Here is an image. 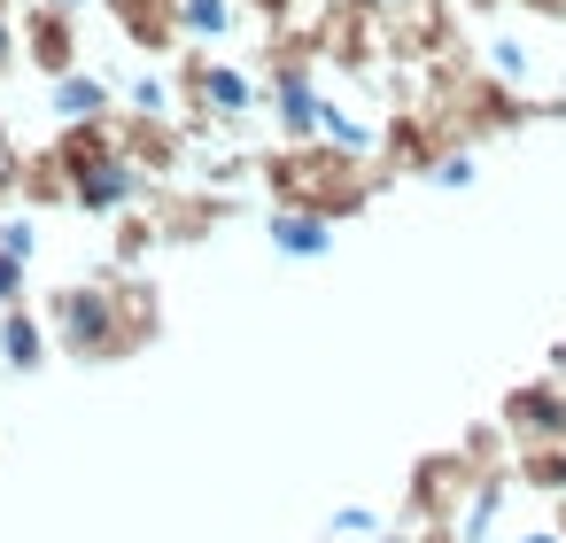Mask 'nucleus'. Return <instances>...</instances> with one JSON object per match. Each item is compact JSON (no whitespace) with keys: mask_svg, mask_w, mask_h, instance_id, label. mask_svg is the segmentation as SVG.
I'll return each instance as SVG.
<instances>
[{"mask_svg":"<svg viewBox=\"0 0 566 543\" xmlns=\"http://www.w3.org/2000/svg\"><path fill=\"white\" fill-rule=\"evenodd\" d=\"M512 17H527V24H566V0H512Z\"/></svg>","mask_w":566,"mask_h":543,"instance_id":"28","label":"nucleus"},{"mask_svg":"<svg viewBox=\"0 0 566 543\" xmlns=\"http://www.w3.org/2000/svg\"><path fill=\"white\" fill-rule=\"evenodd\" d=\"M148 210H156V226H164V249H202L210 233H226L233 218H241V195H226V187H179V179H156L148 187Z\"/></svg>","mask_w":566,"mask_h":543,"instance_id":"4","label":"nucleus"},{"mask_svg":"<svg viewBox=\"0 0 566 543\" xmlns=\"http://www.w3.org/2000/svg\"><path fill=\"white\" fill-rule=\"evenodd\" d=\"M125 109V94H117V79H102V71H63V79H48V117L55 125H86V117H117Z\"/></svg>","mask_w":566,"mask_h":543,"instance_id":"12","label":"nucleus"},{"mask_svg":"<svg viewBox=\"0 0 566 543\" xmlns=\"http://www.w3.org/2000/svg\"><path fill=\"white\" fill-rule=\"evenodd\" d=\"M164 249V226H156V210L140 202V210H117L109 218V264H125V272H140L148 257Z\"/></svg>","mask_w":566,"mask_h":543,"instance_id":"18","label":"nucleus"},{"mask_svg":"<svg viewBox=\"0 0 566 543\" xmlns=\"http://www.w3.org/2000/svg\"><path fill=\"white\" fill-rule=\"evenodd\" d=\"M473 179H481V148H473V140L442 148V156L419 171V187H434V195H458V187H473Z\"/></svg>","mask_w":566,"mask_h":543,"instance_id":"21","label":"nucleus"},{"mask_svg":"<svg viewBox=\"0 0 566 543\" xmlns=\"http://www.w3.org/2000/svg\"><path fill=\"white\" fill-rule=\"evenodd\" d=\"M0 249H9V257H24V264H40V210H24V202H0Z\"/></svg>","mask_w":566,"mask_h":543,"instance_id":"22","label":"nucleus"},{"mask_svg":"<svg viewBox=\"0 0 566 543\" xmlns=\"http://www.w3.org/2000/svg\"><path fill=\"white\" fill-rule=\"evenodd\" d=\"M48 349H55V334H48V319H40L32 303H9V311H0V373H9V380H32V373L48 365Z\"/></svg>","mask_w":566,"mask_h":543,"instance_id":"13","label":"nucleus"},{"mask_svg":"<svg viewBox=\"0 0 566 543\" xmlns=\"http://www.w3.org/2000/svg\"><path fill=\"white\" fill-rule=\"evenodd\" d=\"M241 0H179V32L187 48H233L241 40Z\"/></svg>","mask_w":566,"mask_h":543,"instance_id":"17","label":"nucleus"},{"mask_svg":"<svg viewBox=\"0 0 566 543\" xmlns=\"http://www.w3.org/2000/svg\"><path fill=\"white\" fill-rule=\"evenodd\" d=\"M256 179H264L272 202H295V210H318V218L349 226V218L373 210V195H380L396 171H388L380 156H349V148H334V140H272L264 164H256Z\"/></svg>","mask_w":566,"mask_h":543,"instance_id":"2","label":"nucleus"},{"mask_svg":"<svg viewBox=\"0 0 566 543\" xmlns=\"http://www.w3.org/2000/svg\"><path fill=\"white\" fill-rule=\"evenodd\" d=\"M40 319H48V334H55V349L71 365H125V357L164 342V288L148 272L94 264L86 280L48 288Z\"/></svg>","mask_w":566,"mask_h":543,"instance_id":"1","label":"nucleus"},{"mask_svg":"<svg viewBox=\"0 0 566 543\" xmlns=\"http://www.w3.org/2000/svg\"><path fill=\"white\" fill-rule=\"evenodd\" d=\"M473 55H481L504 86H527V94H535V86H543V71H551V63H543V48H535L527 32H504V24H489V40H481Z\"/></svg>","mask_w":566,"mask_h":543,"instance_id":"14","label":"nucleus"},{"mask_svg":"<svg viewBox=\"0 0 566 543\" xmlns=\"http://www.w3.org/2000/svg\"><path fill=\"white\" fill-rule=\"evenodd\" d=\"M17 202L24 210H71V171H63V156L55 148H24V164H17Z\"/></svg>","mask_w":566,"mask_h":543,"instance_id":"15","label":"nucleus"},{"mask_svg":"<svg viewBox=\"0 0 566 543\" xmlns=\"http://www.w3.org/2000/svg\"><path fill=\"white\" fill-rule=\"evenodd\" d=\"M117 148H125L148 179H187V164H195V133H187V117L117 109Z\"/></svg>","mask_w":566,"mask_h":543,"instance_id":"7","label":"nucleus"},{"mask_svg":"<svg viewBox=\"0 0 566 543\" xmlns=\"http://www.w3.org/2000/svg\"><path fill=\"white\" fill-rule=\"evenodd\" d=\"M380 32H388V63H403V71H427V63L473 48L458 0H388V24Z\"/></svg>","mask_w":566,"mask_h":543,"instance_id":"3","label":"nucleus"},{"mask_svg":"<svg viewBox=\"0 0 566 543\" xmlns=\"http://www.w3.org/2000/svg\"><path fill=\"white\" fill-rule=\"evenodd\" d=\"M102 9H109L117 40H125L133 55H148V63H164V55L187 48V32H179V0H102Z\"/></svg>","mask_w":566,"mask_h":543,"instance_id":"9","label":"nucleus"},{"mask_svg":"<svg viewBox=\"0 0 566 543\" xmlns=\"http://www.w3.org/2000/svg\"><path fill=\"white\" fill-rule=\"evenodd\" d=\"M543 373H551V380H566V342H551V357H543Z\"/></svg>","mask_w":566,"mask_h":543,"instance_id":"31","label":"nucleus"},{"mask_svg":"<svg viewBox=\"0 0 566 543\" xmlns=\"http://www.w3.org/2000/svg\"><path fill=\"white\" fill-rule=\"evenodd\" d=\"M125 109H148V117H179V79L171 71H133L125 86Z\"/></svg>","mask_w":566,"mask_h":543,"instance_id":"20","label":"nucleus"},{"mask_svg":"<svg viewBox=\"0 0 566 543\" xmlns=\"http://www.w3.org/2000/svg\"><path fill=\"white\" fill-rule=\"evenodd\" d=\"M318 140H334V148H349V156H380V117L357 109L342 86H326V125H318Z\"/></svg>","mask_w":566,"mask_h":543,"instance_id":"16","label":"nucleus"},{"mask_svg":"<svg viewBox=\"0 0 566 543\" xmlns=\"http://www.w3.org/2000/svg\"><path fill=\"white\" fill-rule=\"evenodd\" d=\"M473 481H481V466L465 458V450H434V458H419L411 466V489H403V528H427V520H458V504L473 497Z\"/></svg>","mask_w":566,"mask_h":543,"instance_id":"5","label":"nucleus"},{"mask_svg":"<svg viewBox=\"0 0 566 543\" xmlns=\"http://www.w3.org/2000/svg\"><path fill=\"white\" fill-rule=\"evenodd\" d=\"M380 528H388V520H380L373 504H342V512L326 520V543H380Z\"/></svg>","mask_w":566,"mask_h":543,"instance_id":"23","label":"nucleus"},{"mask_svg":"<svg viewBox=\"0 0 566 543\" xmlns=\"http://www.w3.org/2000/svg\"><path fill=\"white\" fill-rule=\"evenodd\" d=\"M264 117H272V140H318V125H326V71H272L264 79Z\"/></svg>","mask_w":566,"mask_h":543,"instance_id":"8","label":"nucleus"},{"mask_svg":"<svg viewBox=\"0 0 566 543\" xmlns=\"http://www.w3.org/2000/svg\"><path fill=\"white\" fill-rule=\"evenodd\" d=\"M458 9H465V24H481V17H504L512 0H458Z\"/></svg>","mask_w":566,"mask_h":543,"instance_id":"29","label":"nucleus"},{"mask_svg":"<svg viewBox=\"0 0 566 543\" xmlns=\"http://www.w3.org/2000/svg\"><path fill=\"white\" fill-rule=\"evenodd\" d=\"M380 543H419V528H403V520H388V528H380Z\"/></svg>","mask_w":566,"mask_h":543,"instance_id":"30","label":"nucleus"},{"mask_svg":"<svg viewBox=\"0 0 566 543\" xmlns=\"http://www.w3.org/2000/svg\"><path fill=\"white\" fill-rule=\"evenodd\" d=\"M9 303H32V264L0 249V311H9Z\"/></svg>","mask_w":566,"mask_h":543,"instance_id":"25","label":"nucleus"},{"mask_svg":"<svg viewBox=\"0 0 566 543\" xmlns=\"http://www.w3.org/2000/svg\"><path fill=\"white\" fill-rule=\"evenodd\" d=\"M17 32H24V71H40V79H63V71H78V63H86L78 9H63V0H24Z\"/></svg>","mask_w":566,"mask_h":543,"instance_id":"6","label":"nucleus"},{"mask_svg":"<svg viewBox=\"0 0 566 543\" xmlns=\"http://www.w3.org/2000/svg\"><path fill=\"white\" fill-rule=\"evenodd\" d=\"M17 17H24V0H0V79L24 71V32H17Z\"/></svg>","mask_w":566,"mask_h":543,"instance_id":"24","label":"nucleus"},{"mask_svg":"<svg viewBox=\"0 0 566 543\" xmlns=\"http://www.w3.org/2000/svg\"><path fill=\"white\" fill-rule=\"evenodd\" d=\"M241 9L256 17V24H295V17H311L318 0H241Z\"/></svg>","mask_w":566,"mask_h":543,"instance_id":"26","label":"nucleus"},{"mask_svg":"<svg viewBox=\"0 0 566 543\" xmlns=\"http://www.w3.org/2000/svg\"><path fill=\"white\" fill-rule=\"evenodd\" d=\"M17 164H24V148H17L9 117H0V202H17Z\"/></svg>","mask_w":566,"mask_h":543,"instance_id":"27","label":"nucleus"},{"mask_svg":"<svg viewBox=\"0 0 566 543\" xmlns=\"http://www.w3.org/2000/svg\"><path fill=\"white\" fill-rule=\"evenodd\" d=\"M512 481L558 504V497H566V435H558V442H520V450H512Z\"/></svg>","mask_w":566,"mask_h":543,"instance_id":"19","label":"nucleus"},{"mask_svg":"<svg viewBox=\"0 0 566 543\" xmlns=\"http://www.w3.org/2000/svg\"><path fill=\"white\" fill-rule=\"evenodd\" d=\"M496 419H504V435L512 442H558L566 435V380H520L504 404H496Z\"/></svg>","mask_w":566,"mask_h":543,"instance_id":"10","label":"nucleus"},{"mask_svg":"<svg viewBox=\"0 0 566 543\" xmlns=\"http://www.w3.org/2000/svg\"><path fill=\"white\" fill-rule=\"evenodd\" d=\"M551 520H558V528H566V497H558V512H551Z\"/></svg>","mask_w":566,"mask_h":543,"instance_id":"32","label":"nucleus"},{"mask_svg":"<svg viewBox=\"0 0 566 543\" xmlns=\"http://www.w3.org/2000/svg\"><path fill=\"white\" fill-rule=\"evenodd\" d=\"M264 241H272V257H280V264H326V257H334V241H342V226H334V218H318V210L272 202V210H264Z\"/></svg>","mask_w":566,"mask_h":543,"instance_id":"11","label":"nucleus"}]
</instances>
